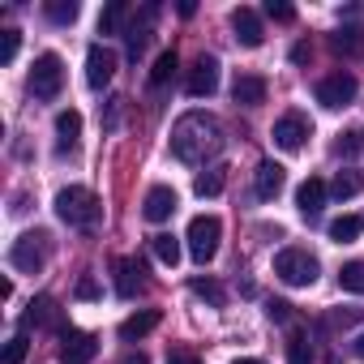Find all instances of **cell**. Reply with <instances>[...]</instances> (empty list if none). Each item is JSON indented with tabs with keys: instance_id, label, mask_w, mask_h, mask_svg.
Returning <instances> with one entry per match:
<instances>
[{
	"instance_id": "obj_25",
	"label": "cell",
	"mask_w": 364,
	"mask_h": 364,
	"mask_svg": "<svg viewBox=\"0 0 364 364\" xmlns=\"http://www.w3.org/2000/svg\"><path fill=\"white\" fill-rule=\"evenodd\" d=\"M150 22H154V9H146V14H141V22H133V26H129V35H124V43H129V56H133V60L146 52V39H150Z\"/></svg>"
},
{
	"instance_id": "obj_30",
	"label": "cell",
	"mask_w": 364,
	"mask_h": 364,
	"mask_svg": "<svg viewBox=\"0 0 364 364\" xmlns=\"http://www.w3.org/2000/svg\"><path fill=\"white\" fill-rule=\"evenodd\" d=\"M338 287H343V291L364 296V262H347V266L338 270Z\"/></svg>"
},
{
	"instance_id": "obj_14",
	"label": "cell",
	"mask_w": 364,
	"mask_h": 364,
	"mask_svg": "<svg viewBox=\"0 0 364 364\" xmlns=\"http://www.w3.org/2000/svg\"><path fill=\"white\" fill-rule=\"evenodd\" d=\"M326 198H330V185H326V180H317V176H309L304 185L296 189V210H300L304 219H317L321 206H326Z\"/></svg>"
},
{
	"instance_id": "obj_31",
	"label": "cell",
	"mask_w": 364,
	"mask_h": 364,
	"mask_svg": "<svg viewBox=\"0 0 364 364\" xmlns=\"http://www.w3.org/2000/svg\"><path fill=\"white\" fill-rule=\"evenodd\" d=\"M309 360H313V343L300 330H291V338H287V364H309Z\"/></svg>"
},
{
	"instance_id": "obj_34",
	"label": "cell",
	"mask_w": 364,
	"mask_h": 364,
	"mask_svg": "<svg viewBox=\"0 0 364 364\" xmlns=\"http://www.w3.org/2000/svg\"><path fill=\"white\" fill-rule=\"evenodd\" d=\"M26 351H31V338H26V334H14L9 347H5V364H22Z\"/></svg>"
},
{
	"instance_id": "obj_43",
	"label": "cell",
	"mask_w": 364,
	"mask_h": 364,
	"mask_svg": "<svg viewBox=\"0 0 364 364\" xmlns=\"http://www.w3.org/2000/svg\"><path fill=\"white\" fill-rule=\"evenodd\" d=\"M236 364H266V360H236Z\"/></svg>"
},
{
	"instance_id": "obj_3",
	"label": "cell",
	"mask_w": 364,
	"mask_h": 364,
	"mask_svg": "<svg viewBox=\"0 0 364 364\" xmlns=\"http://www.w3.org/2000/svg\"><path fill=\"white\" fill-rule=\"evenodd\" d=\"M274 274L287 283V287H313L317 283V274H321V262L309 253V249H283L279 257H274Z\"/></svg>"
},
{
	"instance_id": "obj_12",
	"label": "cell",
	"mask_w": 364,
	"mask_h": 364,
	"mask_svg": "<svg viewBox=\"0 0 364 364\" xmlns=\"http://www.w3.org/2000/svg\"><path fill=\"white\" fill-rule=\"evenodd\" d=\"M283 185H287V171H283V163H274V159H262V163H257V176H253V189H257V198H262V202H274V198L283 193Z\"/></svg>"
},
{
	"instance_id": "obj_33",
	"label": "cell",
	"mask_w": 364,
	"mask_h": 364,
	"mask_svg": "<svg viewBox=\"0 0 364 364\" xmlns=\"http://www.w3.org/2000/svg\"><path fill=\"white\" fill-rule=\"evenodd\" d=\"M120 18H124V5H107V9L99 14V35H116Z\"/></svg>"
},
{
	"instance_id": "obj_2",
	"label": "cell",
	"mask_w": 364,
	"mask_h": 364,
	"mask_svg": "<svg viewBox=\"0 0 364 364\" xmlns=\"http://www.w3.org/2000/svg\"><path fill=\"white\" fill-rule=\"evenodd\" d=\"M56 215H60V223H69V228H95L99 215H103V206H99V198H95L86 185H69V189L56 193Z\"/></svg>"
},
{
	"instance_id": "obj_37",
	"label": "cell",
	"mask_w": 364,
	"mask_h": 364,
	"mask_svg": "<svg viewBox=\"0 0 364 364\" xmlns=\"http://www.w3.org/2000/svg\"><path fill=\"white\" fill-rule=\"evenodd\" d=\"M266 317L270 321H291V304L287 300H266Z\"/></svg>"
},
{
	"instance_id": "obj_24",
	"label": "cell",
	"mask_w": 364,
	"mask_h": 364,
	"mask_svg": "<svg viewBox=\"0 0 364 364\" xmlns=\"http://www.w3.org/2000/svg\"><path fill=\"white\" fill-rule=\"evenodd\" d=\"M360 232H364V215H338L330 223V240L334 245H351V240H360Z\"/></svg>"
},
{
	"instance_id": "obj_19",
	"label": "cell",
	"mask_w": 364,
	"mask_h": 364,
	"mask_svg": "<svg viewBox=\"0 0 364 364\" xmlns=\"http://www.w3.org/2000/svg\"><path fill=\"white\" fill-rule=\"evenodd\" d=\"M154 326H159V309H141V313H133V317H124V321H120V338H124V343L146 338Z\"/></svg>"
},
{
	"instance_id": "obj_21",
	"label": "cell",
	"mask_w": 364,
	"mask_h": 364,
	"mask_svg": "<svg viewBox=\"0 0 364 364\" xmlns=\"http://www.w3.org/2000/svg\"><path fill=\"white\" fill-rule=\"evenodd\" d=\"M223 185H228V167H223V163H215V167L198 171L193 193H198V198H219V193H223Z\"/></svg>"
},
{
	"instance_id": "obj_6",
	"label": "cell",
	"mask_w": 364,
	"mask_h": 364,
	"mask_svg": "<svg viewBox=\"0 0 364 364\" xmlns=\"http://www.w3.org/2000/svg\"><path fill=\"white\" fill-rule=\"evenodd\" d=\"M9 266L22 270V274H39V270L48 266V236H43V232H26V236H18L14 249H9Z\"/></svg>"
},
{
	"instance_id": "obj_28",
	"label": "cell",
	"mask_w": 364,
	"mask_h": 364,
	"mask_svg": "<svg viewBox=\"0 0 364 364\" xmlns=\"http://www.w3.org/2000/svg\"><path fill=\"white\" fill-rule=\"evenodd\" d=\"M171 77H176V52H159V60H154V69H150V86L163 90Z\"/></svg>"
},
{
	"instance_id": "obj_42",
	"label": "cell",
	"mask_w": 364,
	"mask_h": 364,
	"mask_svg": "<svg viewBox=\"0 0 364 364\" xmlns=\"http://www.w3.org/2000/svg\"><path fill=\"white\" fill-rule=\"evenodd\" d=\"M124 364H150V360H146V355L137 351V355H124Z\"/></svg>"
},
{
	"instance_id": "obj_5",
	"label": "cell",
	"mask_w": 364,
	"mask_h": 364,
	"mask_svg": "<svg viewBox=\"0 0 364 364\" xmlns=\"http://www.w3.org/2000/svg\"><path fill=\"white\" fill-rule=\"evenodd\" d=\"M60 86H65V60L56 52H43L35 60V69H31V95L43 99V103H52L60 95Z\"/></svg>"
},
{
	"instance_id": "obj_16",
	"label": "cell",
	"mask_w": 364,
	"mask_h": 364,
	"mask_svg": "<svg viewBox=\"0 0 364 364\" xmlns=\"http://www.w3.org/2000/svg\"><path fill=\"white\" fill-rule=\"evenodd\" d=\"M141 291V262L137 257H116V296L133 300Z\"/></svg>"
},
{
	"instance_id": "obj_15",
	"label": "cell",
	"mask_w": 364,
	"mask_h": 364,
	"mask_svg": "<svg viewBox=\"0 0 364 364\" xmlns=\"http://www.w3.org/2000/svg\"><path fill=\"white\" fill-rule=\"evenodd\" d=\"M232 31H236V43L240 48H262V39H266V31H262V18L253 14V9H232Z\"/></svg>"
},
{
	"instance_id": "obj_40",
	"label": "cell",
	"mask_w": 364,
	"mask_h": 364,
	"mask_svg": "<svg viewBox=\"0 0 364 364\" xmlns=\"http://www.w3.org/2000/svg\"><path fill=\"white\" fill-rule=\"evenodd\" d=\"M291 60H296V65H309V43H296V48H291Z\"/></svg>"
},
{
	"instance_id": "obj_13",
	"label": "cell",
	"mask_w": 364,
	"mask_h": 364,
	"mask_svg": "<svg viewBox=\"0 0 364 364\" xmlns=\"http://www.w3.org/2000/svg\"><path fill=\"white\" fill-rule=\"evenodd\" d=\"M176 206H180L176 189H171V185H154V189L146 193V202H141V215H146L150 223H167V219L176 215Z\"/></svg>"
},
{
	"instance_id": "obj_36",
	"label": "cell",
	"mask_w": 364,
	"mask_h": 364,
	"mask_svg": "<svg viewBox=\"0 0 364 364\" xmlns=\"http://www.w3.org/2000/svg\"><path fill=\"white\" fill-rule=\"evenodd\" d=\"M18 48H22V35H18V31H5V39H0V60H5V65H14Z\"/></svg>"
},
{
	"instance_id": "obj_29",
	"label": "cell",
	"mask_w": 364,
	"mask_h": 364,
	"mask_svg": "<svg viewBox=\"0 0 364 364\" xmlns=\"http://www.w3.org/2000/svg\"><path fill=\"white\" fill-rule=\"evenodd\" d=\"M189 291H193V296H202V300H210L215 309H219V304H228V291H223V283H215V279H193V283H189Z\"/></svg>"
},
{
	"instance_id": "obj_7",
	"label": "cell",
	"mask_w": 364,
	"mask_h": 364,
	"mask_svg": "<svg viewBox=\"0 0 364 364\" xmlns=\"http://www.w3.org/2000/svg\"><path fill=\"white\" fill-rule=\"evenodd\" d=\"M274 146L279 150H300L309 137H313V124H309V116L304 112H287V116H279L274 120Z\"/></svg>"
},
{
	"instance_id": "obj_38",
	"label": "cell",
	"mask_w": 364,
	"mask_h": 364,
	"mask_svg": "<svg viewBox=\"0 0 364 364\" xmlns=\"http://www.w3.org/2000/svg\"><path fill=\"white\" fill-rule=\"evenodd\" d=\"M167 364H202V360H198V351H189V347H171V351H167Z\"/></svg>"
},
{
	"instance_id": "obj_39",
	"label": "cell",
	"mask_w": 364,
	"mask_h": 364,
	"mask_svg": "<svg viewBox=\"0 0 364 364\" xmlns=\"http://www.w3.org/2000/svg\"><path fill=\"white\" fill-rule=\"evenodd\" d=\"M77 300H99V283H95L90 274H86V279L77 283Z\"/></svg>"
},
{
	"instance_id": "obj_26",
	"label": "cell",
	"mask_w": 364,
	"mask_h": 364,
	"mask_svg": "<svg viewBox=\"0 0 364 364\" xmlns=\"http://www.w3.org/2000/svg\"><path fill=\"white\" fill-rule=\"evenodd\" d=\"M150 249H154V257H159V262H163L167 270H171V266L180 262V240H176L171 232H159V236L150 240Z\"/></svg>"
},
{
	"instance_id": "obj_10",
	"label": "cell",
	"mask_w": 364,
	"mask_h": 364,
	"mask_svg": "<svg viewBox=\"0 0 364 364\" xmlns=\"http://www.w3.org/2000/svg\"><path fill=\"white\" fill-rule=\"evenodd\" d=\"M95 351H99V343H95V334H86V330H60V364H90L95 360Z\"/></svg>"
},
{
	"instance_id": "obj_27",
	"label": "cell",
	"mask_w": 364,
	"mask_h": 364,
	"mask_svg": "<svg viewBox=\"0 0 364 364\" xmlns=\"http://www.w3.org/2000/svg\"><path fill=\"white\" fill-rule=\"evenodd\" d=\"M43 14H48V22H56V26H69V22H77V0H48L43 5Z\"/></svg>"
},
{
	"instance_id": "obj_32",
	"label": "cell",
	"mask_w": 364,
	"mask_h": 364,
	"mask_svg": "<svg viewBox=\"0 0 364 364\" xmlns=\"http://www.w3.org/2000/svg\"><path fill=\"white\" fill-rule=\"evenodd\" d=\"M360 146H364V129H347V133H338V154H343V159H355Z\"/></svg>"
},
{
	"instance_id": "obj_18",
	"label": "cell",
	"mask_w": 364,
	"mask_h": 364,
	"mask_svg": "<svg viewBox=\"0 0 364 364\" xmlns=\"http://www.w3.org/2000/svg\"><path fill=\"white\" fill-rule=\"evenodd\" d=\"M26 326L65 330V326H60V309H56V300H52V296H39V300H31V309H26Z\"/></svg>"
},
{
	"instance_id": "obj_8",
	"label": "cell",
	"mask_w": 364,
	"mask_h": 364,
	"mask_svg": "<svg viewBox=\"0 0 364 364\" xmlns=\"http://www.w3.org/2000/svg\"><path fill=\"white\" fill-rule=\"evenodd\" d=\"M351 99H355V77H351V73L334 69V73H326V77L317 82V103H321V107H347Z\"/></svg>"
},
{
	"instance_id": "obj_1",
	"label": "cell",
	"mask_w": 364,
	"mask_h": 364,
	"mask_svg": "<svg viewBox=\"0 0 364 364\" xmlns=\"http://www.w3.org/2000/svg\"><path fill=\"white\" fill-rule=\"evenodd\" d=\"M223 150V124L210 112H185L171 129V154L180 163H206L210 154Z\"/></svg>"
},
{
	"instance_id": "obj_23",
	"label": "cell",
	"mask_w": 364,
	"mask_h": 364,
	"mask_svg": "<svg viewBox=\"0 0 364 364\" xmlns=\"http://www.w3.org/2000/svg\"><path fill=\"white\" fill-rule=\"evenodd\" d=\"M56 137H60V150H73L77 146V137H82V112H60L56 116Z\"/></svg>"
},
{
	"instance_id": "obj_11",
	"label": "cell",
	"mask_w": 364,
	"mask_h": 364,
	"mask_svg": "<svg viewBox=\"0 0 364 364\" xmlns=\"http://www.w3.org/2000/svg\"><path fill=\"white\" fill-rule=\"evenodd\" d=\"M112 77H116V52L103 48V43H95V48L86 52V82H90L95 90H103Z\"/></svg>"
},
{
	"instance_id": "obj_20",
	"label": "cell",
	"mask_w": 364,
	"mask_h": 364,
	"mask_svg": "<svg viewBox=\"0 0 364 364\" xmlns=\"http://www.w3.org/2000/svg\"><path fill=\"white\" fill-rule=\"evenodd\" d=\"M330 48L338 56H364V26H338L330 35Z\"/></svg>"
},
{
	"instance_id": "obj_17",
	"label": "cell",
	"mask_w": 364,
	"mask_h": 364,
	"mask_svg": "<svg viewBox=\"0 0 364 364\" xmlns=\"http://www.w3.org/2000/svg\"><path fill=\"white\" fill-rule=\"evenodd\" d=\"M232 99H236L240 107H257V103H266V77H257V73H240L236 86H232Z\"/></svg>"
},
{
	"instance_id": "obj_22",
	"label": "cell",
	"mask_w": 364,
	"mask_h": 364,
	"mask_svg": "<svg viewBox=\"0 0 364 364\" xmlns=\"http://www.w3.org/2000/svg\"><path fill=\"white\" fill-rule=\"evenodd\" d=\"M360 189H364V171H355V167H343V171L330 180V198H338V202H351Z\"/></svg>"
},
{
	"instance_id": "obj_41",
	"label": "cell",
	"mask_w": 364,
	"mask_h": 364,
	"mask_svg": "<svg viewBox=\"0 0 364 364\" xmlns=\"http://www.w3.org/2000/svg\"><path fill=\"white\" fill-rule=\"evenodd\" d=\"M351 351H355V355H360V360H364V330H360V334H355V343H351Z\"/></svg>"
},
{
	"instance_id": "obj_4",
	"label": "cell",
	"mask_w": 364,
	"mask_h": 364,
	"mask_svg": "<svg viewBox=\"0 0 364 364\" xmlns=\"http://www.w3.org/2000/svg\"><path fill=\"white\" fill-rule=\"evenodd\" d=\"M189 257L198 262V266H206V262H215V253H219V240H223V223L215 219V215H198L193 223H189Z\"/></svg>"
},
{
	"instance_id": "obj_35",
	"label": "cell",
	"mask_w": 364,
	"mask_h": 364,
	"mask_svg": "<svg viewBox=\"0 0 364 364\" xmlns=\"http://www.w3.org/2000/svg\"><path fill=\"white\" fill-rule=\"evenodd\" d=\"M266 18H270V22H283V26H287V22H296V9L287 5V0H266Z\"/></svg>"
},
{
	"instance_id": "obj_9",
	"label": "cell",
	"mask_w": 364,
	"mask_h": 364,
	"mask_svg": "<svg viewBox=\"0 0 364 364\" xmlns=\"http://www.w3.org/2000/svg\"><path fill=\"white\" fill-rule=\"evenodd\" d=\"M185 90H189L193 99H210V95L219 90V60L202 52V56L193 60V69H189V77H185Z\"/></svg>"
}]
</instances>
